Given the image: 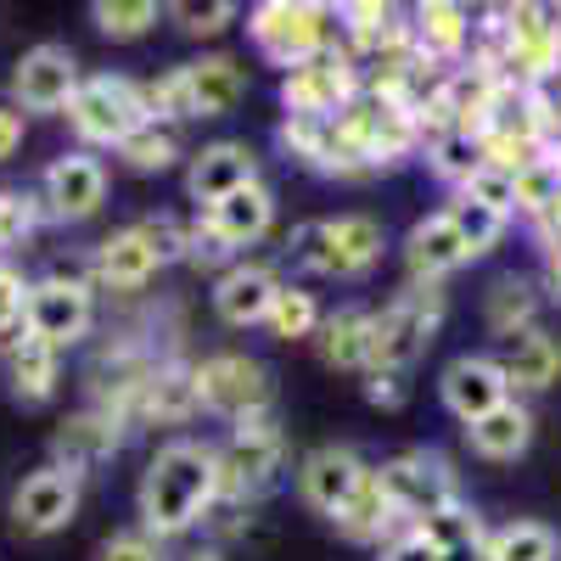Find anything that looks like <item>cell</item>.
I'll use <instances>...</instances> for the list:
<instances>
[{
	"mask_svg": "<svg viewBox=\"0 0 561 561\" xmlns=\"http://www.w3.org/2000/svg\"><path fill=\"white\" fill-rule=\"evenodd\" d=\"M135 505H140V534H152L158 545L192 534L219 505V449L197 438L163 444L147 466V478H140Z\"/></svg>",
	"mask_w": 561,
	"mask_h": 561,
	"instance_id": "6da1fadb",
	"label": "cell"
},
{
	"mask_svg": "<svg viewBox=\"0 0 561 561\" xmlns=\"http://www.w3.org/2000/svg\"><path fill=\"white\" fill-rule=\"evenodd\" d=\"M388 237L370 214H337V219H309L293 230L287 242V259L298 270H314V275H337V280H354L365 270H377Z\"/></svg>",
	"mask_w": 561,
	"mask_h": 561,
	"instance_id": "7a4b0ae2",
	"label": "cell"
},
{
	"mask_svg": "<svg viewBox=\"0 0 561 561\" xmlns=\"http://www.w3.org/2000/svg\"><path fill=\"white\" fill-rule=\"evenodd\" d=\"M185 237H192V225H174V219L124 225L90 253V275H96V287H107V293H140L169 259L185 253Z\"/></svg>",
	"mask_w": 561,
	"mask_h": 561,
	"instance_id": "3957f363",
	"label": "cell"
},
{
	"mask_svg": "<svg viewBox=\"0 0 561 561\" xmlns=\"http://www.w3.org/2000/svg\"><path fill=\"white\" fill-rule=\"evenodd\" d=\"M248 34L259 45V57H270L275 68L293 73L309 57L337 45V12L314 7V0H264V7L248 12Z\"/></svg>",
	"mask_w": 561,
	"mask_h": 561,
	"instance_id": "277c9868",
	"label": "cell"
},
{
	"mask_svg": "<svg viewBox=\"0 0 561 561\" xmlns=\"http://www.w3.org/2000/svg\"><path fill=\"white\" fill-rule=\"evenodd\" d=\"M280 472H287V438L280 427L264 415V421H242L230 427V438L219 444V505H248V500H264Z\"/></svg>",
	"mask_w": 561,
	"mask_h": 561,
	"instance_id": "5b68a950",
	"label": "cell"
},
{
	"mask_svg": "<svg viewBox=\"0 0 561 561\" xmlns=\"http://www.w3.org/2000/svg\"><path fill=\"white\" fill-rule=\"evenodd\" d=\"M147 102H140V84L124 73H90L79 79L73 102H68V129L84 147H124L135 129H147Z\"/></svg>",
	"mask_w": 561,
	"mask_h": 561,
	"instance_id": "8992f818",
	"label": "cell"
},
{
	"mask_svg": "<svg viewBox=\"0 0 561 561\" xmlns=\"http://www.w3.org/2000/svg\"><path fill=\"white\" fill-rule=\"evenodd\" d=\"M444 325V293L438 287H410L370 314V365H388V370H410L421 354H427V343L438 337Z\"/></svg>",
	"mask_w": 561,
	"mask_h": 561,
	"instance_id": "52a82bcc",
	"label": "cell"
},
{
	"mask_svg": "<svg viewBox=\"0 0 561 561\" xmlns=\"http://www.w3.org/2000/svg\"><path fill=\"white\" fill-rule=\"evenodd\" d=\"M197 404L230 427H242V421H264L270 404H275V382L270 370L248 354H208L197 365Z\"/></svg>",
	"mask_w": 561,
	"mask_h": 561,
	"instance_id": "ba28073f",
	"label": "cell"
},
{
	"mask_svg": "<svg viewBox=\"0 0 561 561\" xmlns=\"http://www.w3.org/2000/svg\"><path fill=\"white\" fill-rule=\"evenodd\" d=\"M359 62L348 57V45H332V51L309 57L304 68H293L280 79V107L293 118H343L359 96Z\"/></svg>",
	"mask_w": 561,
	"mask_h": 561,
	"instance_id": "9c48e42d",
	"label": "cell"
},
{
	"mask_svg": "<svg viewBox=\"0 0 561 561\" xmlns=\"http://www.w3.org/2000/svg\"><path fill=\"white\" fill-rule=\"evenodd\" d=\"M377 472H382L388 500L399 505L404 528H415V523L438 517V511L460 505V483H455V472H449V460L433 455V449H404V455L382 460Z\"/></svg>",
	"mask_w": 561,
	"mask_h": 561,
	"instance_id": "30bf717a",
	"label": "cell"
},
{
	"mask_svg": "<svg viewBox=\"0 0 561 561\" xmlns=\"http://www.w3.org/2000/svg\"><path fill=\"white\" fill-rule=\"evenodd\" d=\"M90 320H96V298H90V280L79 275H45L28 287V309H23V332L45 337L51 348H73Z\"/></svg>",
	"mask_w": 561,
	"mask_h": 561,
	"instance_id": "8fae6325",
	"label": "cell"
},
{
	"mask_svg": "<svg viewBox=\"0 0 561 561\" xmlns=\"http://www.w3.org/2000/svg\"><path fill=\"white\" fill-rule=\"evenodd\" d=\"M280 147L287 158H298L314 174H332V180H359V174H377V163L365 158V147L348 135L343 118H280Z\"/></svg>",
	"mask_w": 561,
	"mask_h": 561,
	"instance_id": "7c38bea8",
	"label": "cell"
},
{
	"mask_svg": "<svg viewBox=\"0 0 561 561\" xmlns=\"http://www.w3.org/2000/svg\"><path fill=\"white\" fill-rule=\"evenodd\" d=\"M343 124H348V135L359 140L365 158L377 163V169H393L399 158H410V152L421 147L415 113H410L404 102H393V96H370V90H359L354 107L343 113Z\"/></svg>",
	"mask_w": 561,
	"mask_h": 561,
	"instance_id": "4fadbf2b",
	"label": "cell"
},
{
	"mask_svg": "<svg viewBox=\"0 0 561 561\" xmlns=\"http://www.w3.org/2000/svg\"><path fill=\"white\" fill-rule=\"evenodd\" d=\"M79 90V62L68 45H34L12 68V102L18 113H68Z\"/></svg>",
	"mask_w": 561,
	"mask_h": 561,
	"instance_id": "5bb4252c",
	"label": "cell"
},
{
	"mask_svg": "<svg viewBox=\"0 0 561 561\" xmlns=\"http://www.w3.org/2000/svg\"><path fill=\"white\" fill-rule=\"evenodd\" d=\"M79 472H68V466H39V472H28L12 494V523L23 534H62L73 517H79Z\"/></svg>",
	"mask_w": 561,
	"mask_h": 561,
	"instance_id": "9a60e30c",
	"label": "cell"
},
{
	"mask_svg": "<svg viewBox=\"0 0 561 561\" xmlns=\"http://www.w3.org/2000/svg\"><path fill=\"white\" fill-rule=\"evenodd\" d=\"M39 203H45V214L62 219V225L90 219V214L107 203V169H102V158H90V152H62L51 169H45Z\"/></svg>",
	"mask_w": 561,
	"mask_h": 561,
	"instance_id": "2e32d148",
	"label": "cell"
},
{
	"mask_svg": "<svg viewBox=\"0 0 561 561\" xmlns=\"http://www.w3.org/2000/svg\"><path fill=\"white\" fill-rule=\"evenodd\" d=\"M438 393H444V410L455 415V421H483L489 410H500L505 399H517L511 393V382H505V365L494 359V354H460L449 370H444V382H438Z\"/></svg>",
	"mask_w": 561,
	"mask_h": 561,
	"instance_id": "e0dca14e",
	"label": "cell"
},
{
	"mask_svg": "<svg viewBox=\"0 0 561 561\" xmlns=\"http://www.w3.org/2000/svg\"><path fill=\"white\" fill-rule=\"evenodd\" d=\"M365 472H370V466H365L354 449L325 444V449L304 455V466H298V494H304L309 511H320V517H337V511L354 500V489L365 483Z\"/></svg>",
	"mask_w": 561,
	"mask_h": 561,
	"instance_id": "ac0fdd59",
	"label": "cell"
},
{
	"mask_svg": "<svg viewBox=\"0 0 561 561\" xmlns=\"http://www.w3.org/2000/svg\"><path fill=\"white\" fill-rule=\"evenodd\" d=\"M118 444H124V421H118L113 410H102V404H90V410L68 415L62 427H57V438H51V460L84 478V472H96L102 460H113Z\"/></svg>",
	"mask_w": 561,
	"mask_h": 561,
	"instance_id": "d6986e66",
	"label": "cell"
},
{
	"mask_svg": "<svg viewBox=\"0 0 561 561\" xmlns=\"http://www.w3.org/2000/svg\"><path fill=\"white\" fill-rule=\"evenodd\" d=\"M410 34L438 68H460L478 45V18L466 7H455V0H421L410 12Z\"/></svg>",
	"mask_w": 561,
	"mask_h": 561,
	"instance_id": "ffe728a7",
	"label": "cell"
},
{
	"mask_svg": "<svg viewBox=\"0 0 561 561\" xmlns=\"http://www.w3.org/2000/svg\"><path fill=\"white\" fill-rule=\"evenodd\" d=\"M270 219H275V197H270L264 180H253V185H242V192H230L225 203L203 208L197 225H203V237H214L225 253H237V248H253L264 237Z\"/></svg>",
	"mask_w": 561,
	"mask_h": 561,
	"instance_id": "44dd1931",
	"label": "cell"
},
{
	"mask_svg": "<svg viewBox=\"0 0 561 561\" xmlns=\"http://www.w3.org/2000/svg\"><path fill=\"white\" fill-rule=\"evenodd\" d=\"M259 180V158L242 147V140H214V147H203L192 158V169H185V192H192L197 208H214L225 203L230 192H242V185Z\"/></svg>",
	"mask_w": 561,
	"mask_h": 561,
	"instance_id": "7402d4cb",
	"label": "cell"
},
{
	"mask_svg": "<svg viewBox=\"0 0 561 561\" xmlns=\"http://www.w3.org/2000/svg\"><path fill=\"white\" fill-rule=\"evenodd\" d=\"M404 264H410L415 287H438L444 275H455L460 264H472V253H466V242H460V230L449 225V214H427V219L410 225Z\"/></svg>",
	"mask_w": 561,
	"mask_h": 561,
	"instance_id": "603a6c76",
	"label": "cell"
},
{
	"mask_svg": "<svg viewBox=\"0 0 561 561\" xmlns=\"http://www.w3.org/2000/svg\"><path fill=\"white\" fill-rule=\"evenodd\" d=\"M280 287H287V280H280L270 264H230L214 280V314L225 325H264Z\"/></svg>",
	"mask_w": 561,
	"mask_h": 561,
	"instance_id": "cb8c5ba5",
	"label": "cell"
},
{
	"mask_svg": "<svg viewBox=\"0 0 561 561\" xmlns=\"http://www.w3.org/2000/svg\"><path fill=\"white\" fill-rule=\"evenodd\" d=\"M180 79H185V107H192V118H225V113H237L242 102V68L230 62V57H197V62H180Z\"/></svg>",
	"mask_w": 561,
	"mask_h": 561,
	"instance_id": "d4e9b609",
	"label": "cell"
},
{
	"mask_svg": "<svg viewBox=\"0 0 561 561\" xmlns=\"http://www.w3.org/2000/svg\"><path fill=\"white\" fill-rule=\"evenodd\" d=\"M203 404H197V365L185 359H158L147 388H140V404L135 415L140 421H163V427H180V421H192Z\"/></svg>",
	"mask_w": 561,
	"mask_h": 561,
	"instance_id": "484cf974",
	"label": "cell"
},
{
	"mask_svg": "<svg viewBox=\"0 0 561 561\" xmlns=\"http://www.w3.org/2000/svg\"><path fill=\"white\" fill-rule=\"evenodd\" d=\"M337 534L348 539V545H388L399 528H404V517H399V505L388 500V489H382V472L370 466L365 472V483L354 489V500L337 511Z\"/></svg>",
	"mask_w": 561,
	"mask_h": 561,
	"instance_id": "4316f807",
	"label": "cell"
},
{
	"mask_svg": "<svg viewBox=\"0 0 561 561\" xmlns=\"http://www.w3.org/2000/svg\"><path fill=\"white\" fill-rule=\"evenodd\" d=\"M7 382H12L18 404H45L62 382V348H51L34 332H18L7 343Z\"/></svg>",
	"mask_w": 561,
	"mask_h": 561,
	"instance_id": "83f0119b",
	"label": "cell"
},
{
	"mask_svg": "<svg viewBox=\"0 0 561 561\" xmlns=\"http://www.w3.org/2000/svg\"><path fill=\"white\" fill-rule=\"evenodd\" d=\"M466 438H472V449L483 460H517L528 444H534V410L523 399H505L500 410H489L483 421H472L466 427Z\"/></svg>",
	"mask_w": 561,
	"mask_h": 561,
	"instance_id": "f1b7e54d",
	"label": "cell"
},
{
	"mask_svg": "<svg viewBox=\"0 0 561 561\" xmlns=\"http://www.w3.org/2000/svg\"><path fill=\"white\" fill-rule=\"evenodd\" d=\"M539 287L528 275H505V280H494V293H489V304H483V320H489V332L494 337H505V343H517V337H528V332H539Z\"/></svg>",
	"mask_w": 561,
	"mask_h": 561,
	"instance_id": "f546056e",
	"label": "cell"
},
{
	"mask_svg": "<svg viewBox=\"0 0 561 561\" xmlns=\"http://www.w3.org/2000/svg\"><path fill=\"white\" fill-rule=\"evenodd\" d=\"M505 382H511V393H545V388H556V377H561V343L545 332H528V337H517L505 348Z\"/></svg>",
	"mask_w": 561,
	"mask_h": 561,
	"instance_id": "4dcf8cb0",
	"label": "cell"
},
{
	"mask_svg": "<svg viewBox=\"0 0 561 561\" xmlns=\"http://www.w3.org/2000/svg\"><path fill=\"white\" fill-rule=\"evenodd\" d=\"M320 359L337 370H370V314L365 309H337L320 320Z\"/></svg>",
	"mask_w": 561,
	"mask_h": 561,
	"instance_id": "1f68e13d",
	"label": "cell"
},
{
	"mask_svg": "<svg viewBox=\"0 0 561 561\" xmlns=\"http://www.w3.org/2000/svg\"><path fill=\"white\" fill-rule=\"evenodd\" d=\"M427 163H433L438 180L466 185V180L483 169V135H472V129H444V135H433V140H427Z\"/></svg>",
	"mask_w": 561,
	"mask_h": 561,
	"instance_id": "d6a6232c",
	"label": "cell"
},
{
	"mask_svg": "<svg viewBox=\"0 0 561 561\" xmlns=\"http://www.w3.org/2000/svg\"><path fill=\"white\" fill-rule=\"evenodd\" d=\"M320 304H314V293H304V287H280L275 293V304H270V314H264V325H270V337H280V343H298V337H314L320 332Z\"/></svg>",
	"mask_w": 561,
	"mask_h": 561,
	"instance_id": "836d02e7",
	"label": "cell"
},
{
	"mask_svg": "<svg viewBox=\"0 0 561 561\" xmlns=\"http://www.w3.org/2000/svg\"><path fill=\"white\" fill-rule=\"evenodd\" d=\"M489 550H494V561H556L561 539L545 523H505L489 534Z\"/></svg>",
	"mask_w": 561,
	"mask_h": 561,
	"instance_id": "e575fe53",
	"label": "cell"
},
{
	"mask_svg": "<svg viewBox=\"0 0 561 561\" xmlns=\"http://www.w3.org/2000/svg\"><path fill=\"white\" fill-rule=\"evenodd\" d=\"M163 18L158 0H96L90 7V23H96L107 39H140V34H152Z\"/></svg>",
	"mask_w": 561,
	"mask_h": 561,
	"instance_id": "d590c367",
	"label": "cell"
},
{
	"mask_svg": "<svg viewBox=\"0 0 561 561\" xmlns=\"http://www.w3.org/2000/svg\"><path fill=\"white\" fill-rule=\"evenodd\" d=\"M118 158H124L135 174H163V169H174V158H180V140H174L169 124H147V129H135V135L124 140Z\"/></svg>",
	"mask_w": 561,
	"mask_h": 561,
	"instance_id": "8d00e7d4",
	"label": "cell"
},
{
	"mask_svg": "<svg viewBox=\"0 0 561 561\" xmlns=\"http://www.w3.org/2000/svg\"><path fill=\"white\" fill-rule=\"evenodd\" d=\"M444 214H449V225L460 230V242H466V253H472V259H483V253L505 237V225H511V219L489 214V208H483V203H472V197H455Z\"/></svg>",
	"mask_w": 561,
	"mask_h": 561,
	"instance_id": "74e56055",
	"label": "cell"
},
{
	"mask_svg": "<svg viewBox=\"0 0 561 561\" xmlns=\"http://www.w3.org/2000/svg\"><path fill=\"white\" fill-rule=\"evenodd\" d=\"M415 528L427 534L444 556H449V550H460V545L489 539V534H483V517H478V511L466 505V500H460V505H449V511H438V517H427V523H415Z\"/></svg>",
	"mask_w": 561,
	"mask_h": 561,
	"instance_id": "f35d334b",
	"label": "cell"
},
{
	"mask_svg": "<svg viewBox=\"0 0 561 561\" xmlns=\"http://www.w3.org/2000/svg\"><path fill=\"white\" fill-rule=\"evenodd\" d=\"M460 197H472V203H483L489 214H500V219H517V174H505V169H478L472 180L460 185Z\"/></svg>",
	"mask_w": 561,
	"mask_h": 561,
	"instance_id": "ab89813d",
	"label": "cell"
},
{
	"mask_svg": "<svg viewBox=\"0 0 561 561\" xmlns=\"http://www.w3.org/2000/svg\"><path fill=\"white\" fill-rule=\"evenodd\" d=\"M169 18L192 39H208V34H225L237 23V7H230V0H180V7H169Z\"/></svg>",
	"mask_w": 561,
	"mask_h": 561,
	"instance_id": "60d3db41",
	"label": "cell"
},
{
	"mask_svg": "<svg viewBox=\"0 0 561 561\" xmlns=\"http://www.w3.org/2000/svg\"><path fill=\"white\" fill-rule=\"evenodd\" d=\"M561 192V174H556V163L550 158H539V163H528L523 174H517V214H545L550 208V197Z\"/></svg>",
	"mask_w": 561,
	"mask_h": 561,
	"instance_id": "b9f144b4",
	"label": "cell"
},
{
	"mask_svg": "<svg viewBox=\"0 0 561 561\" xmlns=\"http://www.w3.org/2000/svg\"><path fill=\"white\" fill-rule=\"evenodd\" d=\"M23 309H28V280H23V270L0 259V337L7 343L23 332Z\"/></svg>",
	"mask_w": 561,
	"mask_h": 561,
	"instance_id": "7bdbcfd3",
	"label": "cell"
},
{
	"mask_svg": "<svg viewBox=\"0 0 561 561\" xmlns=\"http://www.w3.org/2000/svg\"><path fill=\"white\" fill-rule=\"evenodd\" d=\"M39 197H23V192H0V248H12V242H23L28 230L39 225Z\"/></svg>",
	"mask_w": 561,
	"mask_h": 561,
	"instance_id": "ee69618b",
	"label": "cell"
},
{
	"mask_svg": "<svg viewBox=\"0 0 561 561\" xmlns=\"http://www.w3.org/2000/svg\"><path fill=\"white\" fill-rule=\"evenodd\" d=\"M102 561H169V556H163V545H158L152 534L124 528V534H113V539L102 545Z\"/></svg>",
	"mask_w": 561,
	"mask_h": 561,
	"instance_id": "f6af8a7d",
	"label": "cell"
},
{
	"mask_svg": "<svg viewBox=\"0 0 561 561\" xmlns=\"http://www.w3.org/2000/svg\"><path fill=\"white\" fill-rule=\"evenodd\" d=\"M382 561H444V550L421 534V528H399V534L382 545Z\"/></svg>",
	"mask_w": 561,
	"mask_h": 561,
	"instance_id": "bcb514c9",
	"label": "cell"
},
{
	"mask_svg": "<svg viewBox=\"0 0 561 561\" xmlns=\"http://www.w3.org/2000/svg\"><path fill=\"white\" fill-rule=\"evenodd\" d=\"M404 370H388V365H370L365 370V399L370 404H382V410H399L404 404Z\"/></svg>",
	"mask_w": 561,
	"mask_h": 561,
	"instance_id": "7dc6e473",
	"label": "cell"
},
{
	"mask_svg": "<svg viewBox=\"0 0 561 561\" xmlns=\"http://www.w3.org/2000/svg\"><path fill=\"white\" fill-rule=\"evenodd\" d=\"M528 225H534V237H539L550 253H561V192H556V197H550V208H545V214H534Z\"/></svg>",
	"mask_w": 561,
	"mask_h": 561,
	"instance_id": "c3c4849f",
	"label": "cell"
},
{
	"mask_svg": "<svg viewBox=\"0 0 561 561\" xmlns=\"http://www.w3.org/2000/svg\"><path fill=\"white\" fill-rule=\"evenodd\" d=\"M23 147V113L18 107H0V163Z\"/></svg>",
	"mask_w": 561,
	"mask_h": 561,
	"instance_id": "681fc988",
	"label": "cell"
},
{
	"mask_svg": "<svg viewBox=\"0 0 561 561\" xmlns=\"http://www.w3.org/2000/svg\"><path fill=\"white\" fill-rule=\"evenodd\" d=\"M444 561H494V550H489V539H478V545H460V550H449Z\"/></svg>",
	"mask_w": 561,
	"mask_h": 561,
	"instance_id": "f907efd6",
	"label": "cell"
},
{
	"mask_svg": "<svg viewBox=\"0 0 561 561\" xmlns=\"http://www.w3.org/2000/svg\"><path fill=\"white\" fill-rule=\"evenodd\" d=\"M545 287H550V298L561 304V253H550V275H545Z\"/></svg>",
	"mask_w": 561,
	"mask_h": 561,
	"instance_id": "816d5d0a",
	"label": "cell"
},
{
	"mask_svg": "<svg viewBox=\"0 0 561 561\" xmlns=\"http://www.w3.org/2000/svg\"><path fill=\"white\" fill-rule=\"evenodd\" d=\"M185 561H225V556H219V550L208 545V550H192V556H185Z\"/></svg>",
	"mask_w": 561,
	"mask_h": 561,
	"instance_id": "f5cc1de1",
	"label": "cell"
},
{
	"mask_svg": "<svg viewBox=\"0 0 561 561\" xmlns=\"http://www.w3.org/2000/svg\"><path fill=\"white\" fill-rule=\"evenodd\" d=\"M550 163H556V174H561V147H556V152H550Z\"/></svg>",
	"mask_w": 561,
	"mask_h": 561,
	"instance_id": "db71d44e",
	"label": "cell"
},
{
	"mask_svg": "<svg viewBox=\"0 0 561 561\" xmlns=\"http://www.w3.org/2000/svg\"><path fill=\"white\" fill-rule=\"evenodd\" d=\"M556 102H561V73H556Z\"/></svg>",
	"mask_w": 561,
	"mask_h": 561,
	"instance_id": "11a10c76",
	"label": "cell"
}]
</instances>
